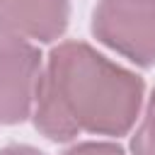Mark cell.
I'll use <instances>...</instances> for the list:
<instances>
[{
  "label": "cell",
  "instance_id": "1",
  "mask_svg": "<svg viewBox=\"0 0 155 155\" xmlns=\"http://www.w3.org/2000/svg\"><path fill=\"white\" fill-rule=\"evenodd\" d=\"M145 82L85 41L51 48L34 97V126L53 143L80 133L126 136L143 109Z\"/></svg>",
  "mask_w": 155,
  "mask_h": 155
},
{
  "label": "cell",
  "instance_id": "2",
  "mask_svg": "<svg viewBox=\"0 0 155 155\" xmlns=\"http://www.w3.org/2000/svg\"><path fill=\"white\" fill-rule=\"evenodd\" d=\"M92 34L131 63L155 65V0H99L92 10Z\"/></svg>",
  "mask_w": 155,
  "mask_h": 155
},
{
  "label": "cell",
  "instance_id": "3",
  "mask_svg": "<svg viewBox=\"0 0 155 155\" xmlns=\"http://www.w3.org/2000/svg\"><path fill=\"white\" fill-rule=\"evenodd\" d=\"M44 70L41 51L31 41L0 36V124L12 126L31 116L39 78Z\"/></svg>",
  "mask_w": 155,
  "mask_h": 155
},
{
  "label": "cell",
  "instance_id": "4",
  "mask_svg": "<svg viewBox=\"0 0 155 155\" xmlns=\"http://www.w3.org/2000/svg\"><path fill=\"white\" fill-rule=\"evenodd\" d=\"M70 0H0V36L51 44L68 29Z\"/></svg>",
  "mask_w": 155,
  "mask_h": 155
},
{
  "label": "cell",
  "instance_id": "5",
  "mask_svg": "<svg viewBox=\"0 0 155 155\" xmlns=\"http://www.w3.org/2000/svg\"><path fill=\"white\" fill-rule=\"evenodd\" d=\"M131 155H155V90L150 92L140 124L131 136Z\"/></svg>",
  "mask_w": 155,
  "mask_h": 155
},
{
  "label": "cell",
  "instance_id": "6",
  "mask_svg": "<svg viewBox=\"0 0 155 155\" xmlns=\"http://www.w3.org/2000/svg\"><path fill=\"white\" fill-rule=\"evenodd\" d=\"M63 155H126L121 145L109 140H85L73 148H68Z\"/></svg>",
  "mask_w": 155,
  "mask_h": 155
},
{
  "label": "cell",
  "instance_id": "7",
  "mask_svg": "<svg viewBox=\"0 0 155 155\" xmlns=\"http://www.w3.org/2000/svg\"><path fill=\"white\" fill-rule=\"evenodd\" d=\"M0 155H44V153L39 148H34V145H19V143H15V145L0 148Z\"/></svg>",
  "mask_w": 155,
  "mask_h": 155
}]
</instances>
